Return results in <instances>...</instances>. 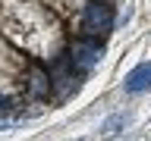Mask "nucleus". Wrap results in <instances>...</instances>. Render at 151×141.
Listing matches in <instances>:
<instances>
[{"mask_svg":"<svg viewBox=\"0 0 151 141\" xmlns=\"http://www.w3.org/2000/svg\"><path fill=\"white\" fill-rule=\"evenodd\" d=\"M126 122H129V116H126V113H116V116H110V119L101 125V135H107V138H110V135H116V129H120V125H126Z\"/></svg>","mask_w":151,"mask_h":141,"instance_id":"423d86ee","label":"nucleus"},{"mask_svg":"<svg viewBox=\"0 0 151 141\" xmlns=\"http://www.w3.org/2000/svg\"><path fill=\"white\" fill-rule=\"evenodd\" d=\"M69 60H73L76 69H91L98 60H101V44L94 38H79L69 47Z\"/></svg>","mask_w":151,"mask_h":141,"instance_id":"f03ea898","label":"nucleus"},{"mask_svg":"<svg viewBox=\"0 0 151 141\" xmlns=\"http://www.w3.org/2000/svg\"><path fill=\"white\" fill-rule=\"evenodd\" d=\"M19 116H13V119H9V116H0V129H9V125H19Z\"/></svg>","mask_w":151,"mask_h":141,"instance_id":"0eeeda50","label":"nucleus"},{"mask_svg":"<svg viewBox=\"0 0 151 141\" xmlns=\"http://www.w3.org/2000/svg\"><path fill=\"white\" fill-rule=\"evenodd\" d=\"M110 25H113V9L107 3H91L88 13H85V19H82V31L88 38H94V35L110 31Z\"/></svg>","mask_w":151,"mask_h":141,"instance_id":"f257e3e1","label":"nucleus"},{"mask_svg":"<svg viewBox=\"0 0 151 141\" xmlns=\"http://www.w3.org/2000/svg\"><path fill=\"white\" fill-rule=\"evenodd\" d=\"M28 94L32 97H47L50 94V75L41 66H32L28 69Z\"/></svg>","mask_w":151,"mask_h":141,"instance_id":"20e7f679","label":"nucleus"},{"mask_svg":"<svg viewBox=\"0 0 151 141\" xmlns=\"http://www.w3.org/2000/svg\"><path fill=\"white\" fill-rule=\"evenodd\" d=\"M145 88H151V63H139L126 75V91L129 94H139V91H145Z\"/></svg>","mask_w":151,"mask_h":141,"instance_id":"7ed1b4c3","label":"nucleus"},{"mask_svg":"<svg viewBox=\"0 0 151 141\" xmlns=\"http://www.w3.org/2000/svg\"><path fill=\"white\" fill-rule=\"evenodd\" d=\"M54 85L60 88V94H66L69 88H73V75L66 72V66H63V63L57 66V69H54V75H50V88H54Z\"/></svg>","mask_w":151,"mask_h":141,"instance_id":"39448f33","label":"nucleus"}]
</instances>
